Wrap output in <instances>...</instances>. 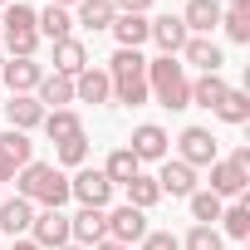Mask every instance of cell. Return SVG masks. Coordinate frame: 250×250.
I'll list each match as a JSON object with an SVG mask.
<instances>
[{"label": "cell", "instance_id": "1", "mask_svg": "<svg viewBox=\"0 0 250 250\" xmlns=\"http://www.w3.org/2000/svg\"><path fill=\"white\" fill-rule=\"evenodd\" d=\"M15 196H25L35 211H64L69 201V177L54 162H25L15 172Z\"/></svg>", "mask_w": 250, "mask_h": 250}, {"label": "cell", "instance_id": "2", "mask_svg": "<svg viewBox=\"0 0 250 250\" xmlns=\"http://www.w3.org/2000/svg\"><path fill=\"white\" fill-rule=\"evenodd\" d=\"M147 98H157L167 113L191 108V74L182 69V59H172V54L147 59Z\"/></svg>", "mask_w": 250, "mask_h": 250}, {"label": "cell", "instance_id": "3", "mask_svg": "<svg viewBox=\"0 0 250 250\" xmlns=\"http://www.w3.org/2000/svg\"><path fill=\"white\" fill-rule=\"evenodd\" d=\"M108 83H113V103H123V108L147 103V59H143V49H118L108 59Z\"/></svg>", "mask_w": 250, "mask_h": 250}, {"label": "cell", "instance_id": "4", "mask_svg": "<svg viewBox=\"0 0 250 250\" xmlns=\"http://www.w3.org/2000/svg\"><path fill=\"white\" fill-rule=\"evenodd\" d=\"M69 201L93 206V211H108V201H113V182L103 177V167H79V172L69 177Z\"/></svg>", "mask_w": 250, "mask_h": 250}, {"label": "cell", "instance_id": "5", "mask_svg": "<svg viewBox=\"0 0 250 250\" xmlns=\"http://www.w3.org/2000/svg\"><path fill=\"white\" fill-rule=\"evenodd\" d=\"M221 152H216V138H211V128H182V138H177V162H187L191 172H201V167H211Z\"/></svg>", "mask_w": 250, "mask_h": 250}, {"label": "cell", "instance_id": "6", "mask_svg": "<svg viewBox=\"0 0 250 250\" xmlns=\"http://www.w3.org/2000/svg\"><path fill=\"white\" fill-rule=\"evenodd\" d=\"M103 221H108V240H118V245H138L152 226H147V211H138V206H113V211H103Z\"/></svg>", "mask_w": 250, "mask_h": 250}, {"label": "cell", "instance_id": "7", "mask_svg": "<svg viewBox=\"0 0 250 250\" xmlns=\"http://www.w3.org/2000/svg\"><path fill=\"white\" fill-rule=\"evenodd\" d=\"M128 152H133L138 162H167V157H172V138H167L162 123H138L133 138H128Z\"/></svg>", "mask_w": 250, "mask_h": 250}, {"label": "cell", "instance_id": "8", "mask_svg": "<svg viewBox=\"0 0 250 250\" xmlns=\"http://www.w3.org/2000/svg\"><path fill=\"white\" fill-rule=\"evenodd\" d=\"M221 64H226V54H221V44H216L211 35H187V44H182V69L221 74Z\"/></svg>", "mask_w": 250, "mask_h": 250}, {"label": "cell", "instance_id": "9", "mask_svg": "<svg viewBox=\"0 0 250 250\" xmlns=\"http://www.w3.org/2000/svg\"><path fill=\"white\" fill-rule=\"evenodd\" d=\"M30 240H35L40 250H59V245H69V216H64V211H35V221H30Z\"/></svg>", "mask_w": 250, "mask_h": 250}, {"label": "cell", "instance_id": "10", "mask_svg": "<svg viewBox=\"0 0 250 250\" xmlns=\"http://www.w3.org/2000/svg\"><path fill=\"white\" fill-rule=\"evenodd\" d=\"M69 240H74V245H83V250H93L98 240H108V221H103V211L79 206V211L69 216Z\"/></svg>", "mask_w": 250, "mask_h": 250}, {"label": "cell", "instance_id": "11", "mask_svg": "<svg viewBox=\"0 0 250 250\" xmlns=\"http://www.w3.org/2000/svg\"><path fill=\"white\" fill-rule=\"evenodd\" d=\"M206 172H211V187H206V191H211V196H221V201H240V196H245V187H250V177H245V172H235L226 157H216Z\"/></svg>", "mask_w": 250, "mask_h": 250}, {"label": "cell", "instance_id": "12", "mask_svg": "<svg viewBox=\"0 0 250 250\" xmlns=\"http://www.w3.org/2000/svg\"><path fill=\"white\" fill-rule=\"evenodd\" d=\"M0 118H10L15 133H30V128L44 123V108H40L35 93H10V103H0Z\"/></svg>", "mask_w": 250, "mask_h": 250}, {"label": "cell", "instance_id": "13", "mask_svg": "<svg viewBox=\"0 0 250 250\" xmlns=\"http://www.w3.org/2000/svg\"><path fill=\"white\" fill-rule=\"evenodd\" d=\"M147 40L162 49V54H182V44H187V25H182V15H157V20H147Z\"/></svg>", "mask_w": 250, "mask_h": 250}, {"label": "cell", "instance_id": "14", "mask_svg": "<svg viewBox=\"0 0 250 250\" xmlns=\"http://www.w3.org/2000/svg\"><path fill=\"white\" fill-rule=\"evenodd\" d=\"M74 103H113V83H108V69H98V64H88L79 79H74Z\"/></svg>", "mask_w": 250, "mask_h": 250}, {"label": "cell", "instance_id": "15", "mask_svg": "<svg viewBox=\"0 0 250 250\" xmlns=\"http://www.w3.org/2000/svg\"><path fill=\"white\" fill-rule=\"evenodd\" d=\"M0 79H5L10 93H35L40 79H44V69H40V59H5V64H0Z\"/></svg>", "mask_w": 250, "mask_h": 250}, {"label": "cell", "instance_id": "16", "mask_svg": "<svg viewBox=\"0 0 250 250\" xmlns=\"http://www.w3.org/2000/svg\"><path fill=\"white\" fill-rule=\"evenodd\" d=\"M157 191H162V196H182V201H187V196L196 191V172H191L187 162L167 157V162H162V172H157Z\"/></svg>", "mask_w": 250, "mask_h": 250}, {"label": "cell", "instance_id": "17", "mask_svg": "<svg viewBox=\"0 0 250 250\" xmlns=\"http://www.w3.org/2000/svg\"><path fill=\"white\" fill-rule=\"evenodd\" d=\"M30 221H35V206H30L25 196H10V201H0V235L20 240V235H30Z\"/></svg>", "mask_w": 250, "mask_h": 250}, {"label": "cell", "instance_id": "18", "mask_svg": "<svg viewBox=\"0 0 250 250\" xmlns=\"http://www.w3.org/2000/svg\"><path fill=\"white\" fill-rule=\"evenodd\" d=\"M83 69H88V44H83V40H74V35H69V40H59V44H54V74L79 79Z\"/></svg>", "mask_w": 250, "mask_h": 250}, {"label": "cell", "instance_id": "19", "mask_svg": "<svg viewBox=\"0 0 250 250\" xmlns=\"http://www.w3.org/2000/svg\"><path fill=\"white\" fill-rule=\"evenodd\" d=\"M182 25H187V35H211L221 25V0H187Z\"/></svg>", "mask_w": 250, "mask_h": 250}, {"label": "cell", "instance_id": "20", "mask_svg": "<svg viewBox=\"0 0 250 250\" xmlns=\"http://www.w3.org/2000/svg\"><path fill=\"white\" fill-rule=\"evenodd\" d=\"M35 30H40V40L59 44V40H69V35H74V15H69V10H59V5H44V10H35Z\"/></svg>", "mask_w": 250, "mask_h": 250}, {"label": "cell", "instance_id": "21", "mask_svg": "<svg viewBox=\"0 0 250 250\" xmlns=\"http://www.w3.org/2000/svg\"><path fill=\"white\" fill-rule=\"evenodd\" d=\"M69 15H74V25H83V30H108V25L118 20V5H113V0H79Z\"/></svg>", "mask_w": 250, "mask_h": 250}, {"label": "cell", "instance_id": "22", "mask_svg": "<svg viewBox=\"0 0 250 250\" xmlns=\"http://www.w3.org/2000/svg\"><path fill=\"white\" fill-rule=\"evenodd\" d=\"M35 98H40L44 113H49V108H69V103H74V79H64V74H44L40 88H35Z\"/></svg>", "mask_w": 250, "mask_h": 250}, {"label": "cell", "instance_id": "23", "mask_svg": "<svg viewBox=\"0 0 250 250\" xmlns=\"http://www.w3.org/2000/svg\"><path fill=\"white\" fill-rule=\"evenodd\" d=\"M221 30L230 35V44H250V0L221 5Z\"/></svg>", "mask_w": 250, "mask_h": 250}, {"label": "cell", "instance_id": "24", "mask_svg": "<svg viewBox=\"0 0 250 250\" xmlns=\"http://www.w3.org/2000/svg\"><path fill=\"white\" fill-rule=\"evenodd\" d=\"M108 30H113L118 49H143L147 44V15H118Z\"/></svg>", "mask_w": 250, "mask_h": 250}, {"label": "cell", "instance_id": "25", "mask_svg": "<svg viewBox=\"0 0 250 250\" xmlns=\"http://www.w3.org/2000/svg\"><path fill=\"white\" fill-rule=\"evenodd\" d=\"M138 172H143V162H138L128 147H113V152H108V162H103V177H108L113 187H128Z\"/></svg>", "mask_w": 250, "mask_h": 250}, {"label": "cell", "instance_id": "26", "mask_svg": "<svg viewBox=\"0 0 250 250\" xmlns=\"http://www.w3.org/2000/svg\"><path fill=\"white\" fill-rule=\"evenodd\" d=\"M221 123H230V128H240V123H250V93L245 88H226V98L211 108Z\"/></svg>", "mask_w": 250, "mask_h": 250}, {"label": "cell", "instance_id": "27", "mask_svg": "<svg viewBox=\"0 0 250 250\" xmlns=\"http://www.w3.org/2000/svg\"><path fill=\"white\" fill-rule=\"evenodd\" d=\"M226 88H230V83H226L221 74H196V79H191V108H216V103L226 98Z\"/></svg>", "mask_w": 250, "mask_h": 250}, {"label": "cell", "instance_id": "28", "mask_svg": "<svg viewBox=\"0 0 250 250\" xmlns=\"http://www.w3.org/2000/svg\"><path fill=\"white\" fill-rule=\"evenodd\" d=\"M40 128L49 133V143H64V138H74V133H83V123H79V113L74 108H49L44 113V123Z\"/></svg>", "mask_w": 250, "mask_h": 250}, {"label": "cell", "instance_id": "29", "mask_svg": "<svg viewBox=\"0 0 250 250\" xmlns=\"http://www.w3.org/2000/svg\"><path fill=\"white\" fill-rule=\"evenodd\" d=\"M221 235H230V240H245V235H250V201H245V196L221 211Z\"/></svg>", "mask_w": 250, "mask_h": 250}, {"label": "cell", "instance_id": "30", "mask_svg": "<svg viewBox=\"0 0 250 250\" xmlns=\"http://www.w3.org/2000/svg\"><path fill=\"white\" fill-rule=\"evenodd\" d=\"M157 201H162V191H157V177L138 172V177L128 182V206H138V211H152Z\"/></svg>", "mask_w": 250, "mask_h": 250}, {"label": "cell", "instance_id": "31", "mask_svg": "<svg viewBox=\"0 0 250 250\" xmlns=\"http://www.w3.org/2000/svg\"><path fill=\"white\" fill-rule=\"evenodd\" d=\"M187 206H191V221H196V226H216V221H221V211H226V201H221V196H211V191H191V196H187Z\"/></svg>", "mask_w": 250, "mask_h": 250}, {"label": "cell", "instance_id": "32", "mask_svg": "<svg viewBox=\"0 0 250 250\" xmlns=\"http://www.w3.org/2000/svg\"><path fill=\"white\" fill-rule=\"evenodd\" d=\"M0 152H5L15 167L35 162V143H30V133H15V128H5V133H0Z\"/></svg>", "mask_w": 250, "mask_h": 250}, {"label": "cell", "instance_id": "33", "mask_svg": "<svg viewBox=\"0 0 250 250\" xmlns=\"http://www.w3.org/2000/svg\"><path fill=\"white\" fill-rule=\"evenodd\" d=\"M54 157H59V172L64 167H83L88 162V133H74V138L54 143Z\"/></svg>", "mask_w": 250, "mask_h": 250}, {"label": "cell", "instance_id": "34", "mask_svg": "<svg viewBox=\"0 0 250 250\" xmlns=\"http://www.w3.org/2000/svg\"><path fill=\"white\" fill-rule=\"evenodd\" d=\"M182 250H226V235L216 226H191L182 235Z\"/></svg>", "mask_w": 250, "mask_h": 250}, {"label": "cell", "instance_id": "35", "mask_svg": "<svg viewBox=\"0 0 250 250\" xmlns=\"http://www.w3.org/2000/svg\"><path fill=\"white\" fill-rule=\"evenodd\" d=\"M5 49H10V59H35L40 30H5Z\"/></svg>", "mask_w": 250, "mask_h": 250}, {"label": "cell", "instance_id": "36", "mask_svg": "<svg viewBox=\"0 0 250 250\" xmlns=\"http://www.w3.org/2000/svg\"><path fill=\"white\" fill-rule=\"evenodd\" d=\"M0 30H35V10L15 0V5H10L5 15H0Z\"/></svg>", "mask_w": 250, "mask_h": 250}, {"label": "cell", "instance_id": "37", "mask_svg": "<svg viewBox=\"0 0 250 250\" xmlns=\"http://www.w3.org/2000/svg\"><path fill=\"white\" fill-rule=\"evenodd\" d=\"M138 250H182V240H177L172 230H147V235L138 240Z\"/></svg>", "mask_w": 250, "mask_h": 250}, {"label": "cell", "instance_id": "38", "mask_svg": "<svg viewBox=\"0 0 250 250\" xmlns=\"http://www.w3.org/2000/svg\"><path fill=\"white\" fill-rule=\"evenodd\" d=\"M113 5H118V15H147L152 0H113Z\"/></svg>", "mask_w": 250, "mask_h": 250}, {"label": "cell", "instance_id": "39", "mask_svg": "<svg viewBox=\"0 0 250 250\" xmlns=\"http://www.w3.org/2000/svg\"><path fill=\"white\" fill-rule=\"evenodd\" d=\"M226 162H230L235 172H245V177H250V147H235V152H230Z\"/></svg>", "mask_w": 250, "mask_h": 250}, {"label": "cell", "instance_id": "40", "mask_svg": "<svg viewBox=\"0 0 250 250\" xmlns=\"http://www.w3.org/2000/svg\"><path fill=\"white\" fill-rule=\"evenodd\" d=\"M15 172H20V167H15L5 152H0V182H15Z\"/></svg>", "mask_w": 250, "mask_h": 250}, {"label": "cell", "instance_id": "41", "mask_svg": "<svg viewBox=\"0 0 250 250\" xmlns=\"http://www.w3.org/2000/svg\"><path fill=\"white\" fill-rule=\"evenodd\" d=\"M93 250H133V245H118V240H98Z\"/></svg>", "mask_w": 250, "mask_h": 250}, {"label": "cell", "instance_id": "42", "mask_svg": "<svg viewBox=\"0 0 250 250\" xmlns=\"http://www.w3.org/2000/svg\"><path fill=\"white\" fill-rule=\"evenodd\" d=\"M10 250H40V245H35V240H30V235H20V240H15V245H10Z\"/></svg>", "mask_w": 250, "mask_h": 250}, {"label": "cell", "instance_id": "43", "mask_svg": "<svg viewBox=\"0 0 250 250\" xmlns=\"http://www.w3.org/2000/svg\"><path fill=\"white\" fill-rule=\"evenodd\" d=\"M49 5H59V10H74V5H79V0H49Z\"/></svg>", "mask_w": 250, "mask_h": 250}, {"label": "cell", "instance_id": "44", "mask_svg": "<svg viewBox=\"0 0 250 250\" xmlns=\"http://www.w3.org/2000/svg\"><path fill=\"white\" fill-rule=\"evenodd\" d=\"M59 250H83V245H74V240H69V245H59Z\"/></svg>", "mask_w": 250, "mask_h": 250}, {"label": "cell", "instance_id": "45", "mask_svg": "<svg viewBox=\"0 0 250 250\" xmlns=\"http://www.w3.org/2000/svg\"><path fill=\"white\" fill-rule=\"evenodd\" d=\"M0 5H15V0H0Z\"/></svg>", "mask_w": 250, "mask_h": 250}, {"label": "cell", "instance_id": "46", "mask_svg": "<svg viewBox=\"0 0 250 250\" xmlns=\"http://www.w3.org/2000/svg\"><path fill=\"white\" fill-rule=\"evenodd\" d=\"M0 64H5V54H0Z\"/></svg>", "mask_w": 250, "mask_h": 250}]
</instances>
